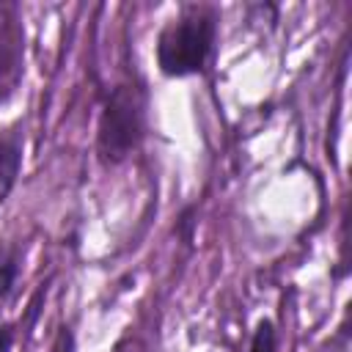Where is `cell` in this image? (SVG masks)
<instances>
[{
	"instance_id": "1",
	"label": "cell",
	"mask_w": 352,
	"mask_h": 352,
	"mask_svg": "<svg viewBox=\"0 0 352 352\" xmlns=\"http://www.w3.org/2000/svg\"><path fill=\"white\" fill-rule=\"evenodd\" d=\"M214 41V19L206 11H187L168 22L157 38V63L168 77H187L204 69Z\"/></svg>"
},
{
	"instance_id": "2",
	"label": "cell",
	"mask_w": 352,
	"mask_h": 352,
	"mask_svg": "<svg viewBox=\"0 0 352 352\" xmlns=\"http://www.w3.org/2000/svg\"><path fill=\"white\" fill-rule=\"evenodd\" d=\"M146 121V96L138 85H118L102 110L99 118V154L104 162H121L129 157L140 138Z\"/></svg>"
},
{
	"instance_id": "3",
	"label": "cell",
	"mask_w": 352,
	"mask_h": 352,
	"mask_svg": "<svg viewBox=\"0 0 352 352\" xmlns=\"http://www.w3.org/2000/svg\"><path fill=\"white\" fill-rule=\"evenodd\" d=\"M19 165H22L19 140L11 138V135H3L0 138V204L11 192V187L16 182V173H19Z\"/></svg>"
},
{
	"instance_id": "4",
	"label": "cell",
	"mask_w": 352,
	"mask_h": 352,
	"mask_svg": "<svg viewBox=\"0 0 352 352\" xmlns=\"http://www.w3.org/2000/svg\"><path fill=\"white\" fill-rule=\"evenodd\" d=\"M16 275H19V256H16V250H0V300L11 292Z\"/></svg>"
},
{
	"instance_id": "5",
	"label": "cell",
	"mask_w": 352,
	"mask_h": 352,
	"mask_svg": "<svg viewBox=\"0 0 352 352\" xmlns=\"http://www.w3.org/2000/svg\"><path fill=\"white\" fill-rule=\"evenodd\" d=\"M250 352H275V327L272 322H258L253 341H250Z\"/></svg>"
},
{
	"instance_id": "6",
	"label": "cell",
	"mask_w": 352,
	"mask_h": 352,
	"mask_svg": "<svg viewBox=\"0 0 352 352\" xmlns=\"http://www.w3.org/2000/svg\"><path fill=\"white\" fill-rule=\"evenodd\" d=\"M11 338H14L11 327L0 322V352H8V346H11Z\"/></svg>"
},
{
	"instance_id": "7",
	"label": "cell",
	"mask_w": 352,
	"mask_h": 352,
	"mask_svg": "<svg viewBox=\"0 0 352 352\" xmlns=\"http://www.w3.org/2000/svg\"><path fill=\"white\" fill-rule=\"evenodd\" d=\"M60 352H74V349H72V336L66 338V349H60Z\"/></svg>"
}]
</instances>
